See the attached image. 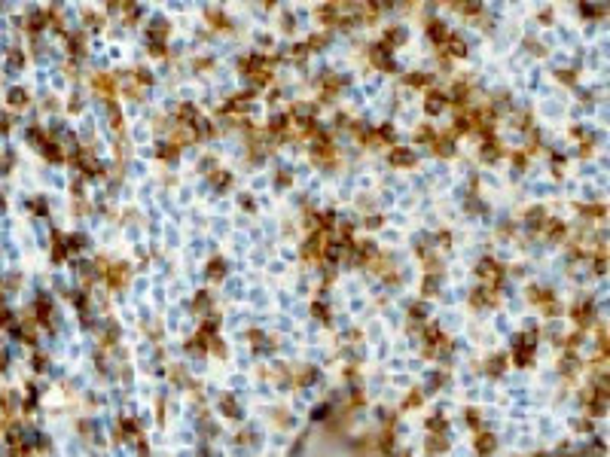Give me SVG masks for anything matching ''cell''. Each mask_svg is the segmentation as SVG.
I'll list each match as a JSON object with an SVG mask.
<instances>
[{
	"label": "cell",
	"instance_id": "6da1fadb",
	"mask_svg": "<svg viewBox=\"0 0 610 457\" xmlns=\"http://www.w3.org/2000/svg\"><path fill=\"white\" fill-rule=\"evenodd\" d=\"M241 70L254 82H268V76H272V61L265 55H250V58H241Z\"/></svg>",
	"mask_w": 610,
	"mask_h": 457
},
{
	"label": "cell",
	"instance_id": "7a4b0ae2",
	"mask_svg": "<svg viewBox=\"0 0 610 457\" xmlns=\"http://www.w3.org/2000/svg\"><path fill=\"white\" fill-rule=\"evenodd\" d=\"M479 277L485 280L491 290H497V284L504 280V268H500L494 259H482V262H479Z\"/></svg>",
	"mask_w": 610,
	"mask_h": 457
},
{
	"label": "cell",
	"instance_id": "3957f363",
	"mask_svg": "<svg viewBox=\"0 0 610 457\" xmlns=\"http://www.w3.org/2000/svg\"><path fill=\"white\" fill-rule=\"evenodd\" d=\"M534 342H537V332H522V336L516 339V344H513V347H516V363L525 366V363L531 360V347H534Z\"/></svg>",
	"mask_w": 610,
	"mask_h": 457
},
{
	"label": "cell",
	"instance_id": "277c9868",
	"mask_svg": "<svg viewBox=\"0 0 610 457\" xmlns=\"http://www.w3.org/2000/svg\"><path fill=\"white\" fill-rule=\"evenodd\" d=\"M369 61H372L375 67H382V70H393V58H391L388 46H382V43L369 49Z\"/></svg>",
	"mask_w": 610,
	"mask_h": 457
},
{
	"label": "cell",
	"instance_id": "5b68a950",
	"mask_svg": "<svg viewBox=\"0 0 610 457\" xmlns=\"http://www.w3.org/2000/svg\"><path fill=\"white\" fill-rule=\"evenodd\" d=\"M165 34H168V28H165V22H156L150 31H147V40L153 43V49H156V55H162V40H165Z\"/></svg>",
	"mask_w": 610,
	"mask_h": 457
},
{
	"label": "cell",
	"instance_id": "8992f818",
	"mask_svg": "<svg viewBox=\"0 0 610 457\" xmlns=\"http://www.w3.org/2000/svg\"><path fill=\"white\" fill-rule=\"evenodd\" d=\"M104 277L110 280V287H125V280H129V266H110V271H104Z\"/></svg>",
	"mask_w": 610,
	"mask_h": 457
},
{
	"label": "cell",
	"instance_id": "52a82bcc",
	"mask_svg": "<svg viewBox=\"0 0 610 457\" xmlns=\"http://www.w3.org/2000/svg\"><path fill=\"white\" fill-rule=\"evenodd\" d=\"M412 162H415V152H412V150H406V147H393V150H391V165L406 168V165H412Z\"/></svg>",
	"mask_w": 610,
	"mask_h": 457
},
{
	"label": "cell",
	"instance_id": "ba28073f",
	"mask_svg": "<svg viewBox=\"0 0 610 457\" xmlns=\"http://www.w3.org/2000/svg\"><path fill=\"white\" fill-rule=\"evenodd\" d=\"M427 34H430V40H434V43H439V46H445V40L452 37V31H448V25H442V22H430V25H427Z\"/></svg>",
	"mask_w": 610,
	"mask_h": 457
},
{
	"label": "cell",
	"instance_id": "9c48e42d",
	"mask_svg": "<svg viewBox=\"0 0 610 457\" xmlns=\"http://www.w3.org/2000/svg\"><path fill=\"white\" fill-rule=\"evenodd\" d=\"M95 92H101L104 98H113V92H116V79L113 76H107V74H101V76H95Z\"/></svg>",
	"mask_w": 610,
	"mask_h": 457
},
{
	"label": "cell",
	"instance_id": "30bf717a",
	"mask_svg": "<svg viewBox=\"0 0 610 457\" xmlns=\"http://www.w3.org/2000/svg\"><path fill=\"white\" fill-rule=\"evenodd\" d=\"M442 107H445V95H442V92H427L424 110H427V113H439Z\"/></svg>",
	"mask_w": 610,
	"mask_h": 457
},
{
	"label": "cell",
	"instance_id": "8fae6325",
	"mask_svg": "<svg viewBox=\"0 0 610 457\" xmlns=\"http://www.w3.org/2000/svg\"><path fill=\"white\" fill-rule=\"evenodd\" d=\"M445 49L452 52V55H464V52H467V43H464V40L458 37V34H452V37L445 40Z\"/></svg>",
	"mask_w": 610,
	"mask_h": 457
},
{
	"label": "cell",
	"instance_id": "7c38bea8",
	"mask_svg": "<svg viewBox=\"0 0 610 457\" xmlns=\"http://www.w3.org/2000/svg\"><path fill=\"white\" fill-rule=\"evenodd\" d=\"M339 85H342V79L333 76V74H327V76H324V98H333Z\"/></svg>",
	"mask_w": 610,
	"mask_h": 457
},
{
	"label": "cell",
	"instance_id": "4fadbf2b",
	"mask_svg": "<svg viewBox=\"0 0 610 457\" xmlns=\"http://www.w3.org/2000/svg\"><path fill=\"white\" fill-rule=\"evenodd\" d=\"M573 317H577L580 323H589V317H592V302H580L577 308H573Z\"/></svg>",
	"mask_w": 610,
	"mask_h": 457
},
{
	"label": "cell",
	"instance_id": "5bb4252c",
	"mask_svg": "<svg viewBox=\"0 0 610 457\" xmlns=\"http://www.w3.org/2000/svg\"><path fill=\"white\" fill-rule=\"evenodd\" d=\"M452 98H455L458 104H467V98H470V85H467V82H458L455 92H452Z\"/></svg>",
	"mask_w": 610,
	"mask_h": 457
},
{
	"label": "cell",
	"instance_id": "9a60e30c",
	"mask_svg": "<svg viewBox=\"0 0 610 457\" xmlns=\"http://www.w3.org/2000/svg\"><path fill=\"white\" fill-rule=\"evenodd\" d=\"M9 104H12V107H25V104H28V92L25 89H12L9 92Z\"/></svg>",
	"mask_w": 610,
	"mask_h": 457
},
{
	"label": "cell",
	"instance_id": "2e32d148",
	"mask_svg": "<svg viewBox=\"0 0 610 457\" xmlns=\"http://www.w3.org/2000/svg\"><path fill=\"white\" fill-rule=\"evenodd\" d=\"M497 150H500V147L494 144V140H485V147H482V159H488V162H494L497 155H500Z\"/></svg>",
	"mask_w": 610,
	"mask_h": 457
},
{
	"label": "cell",
	"instance_id": "e0dca14e",
	"mask_svg": "<svg viewBox=\"0 0 610 457\" xmlns=\"http://www.w3.org/2000/svg\"><path fill=\"white\" fill-rule=\"evenodd\" d=\"M208 274H211L214 280H217V277H223V274H226V262H223V259H214L211 266H208Z\"/></svg>",
	"mask_w": 610,
	"mask_h": 457
},
{
	"label": "cell",
	"instance_id": "ac0fdd59",
	"mask_svg": "<svg viewBox=\"0 0 610 457\" xmlns=\"http://www.w3.org/2000/svg\"><path fill=\"white\" fill-rule=\"evenodd\" d=\"M546 226V232H549V238H562L565 235V226H559V220H549V223H543Z\"/></svg>",
	"mask_w": 610,
	"mask_h": 457
},
{
	"label": "cell",
	"instance_id": "d6986e66",
	"mask_svg": "<svg viewBox=\"0 0 610 457\" xmlns=\"http://www.w3.org/2000/svg\"><path fill=\"white\" fill-rule=\"evenodd\" d=\"M491 448H494V439H491V436H482V439H479V454H491Z\"/></svg>",
	"mask_w": 610,
	"mask_h": 457
},
{
	"label": "cell",
	"instance_id": "ffe728a7",
	"mask_svg": "<svg viewBox=\"0 0 610 457\" xmlns=\"http://www.w3.org/2000/svg\"><path fill=\"white\" fill-rule=\"evenodd\" d=\"M406 82H409V85H427L430 79H427V74H409Z\"/></svg>",
	"mask_w": 610,
	"mask_h": 457
},
{
	"label": "cell",
	"instance_id": "44dd1931",
	"mask_svg": "<svg viewBox=\"0 0 610 457\" xmlns=\"http://www.w3.org/2000/svg\"><path fill=\"white\" fill-rule=\"evenodd\" d=\"M208 305H211V296H208V293H199V299L192 302V308H199V311H205Z\"/></svg>",
	"mask_w": 610,
	"mask_h": 457
},
{
	"label": "cell",
	"instance_id": "7402d4cb",
	"mask_svg": "<svg viewBox=\"0 0 610 457\" xmlns=\"http://www.w3.org/2000/svg\"><path fill=\"white\" fill-rule=\"evenodd\" d=\"M214 183H217L220 189H226V186H229L232 180H229V174H226V171H217V177H214Z\"/></svg>",
	"mask_w": 610,
	"mask_h": 457
},
{
	"label": "cell",
	"instance_id": "603a6c76",
	"mask_svg": "<svg viewBox=\"0 0 610 457\" xmlns=\"http://www.w3.org/2000/svg\"><path fill=\"white\" fill-rule=\"evenodd\" d=\"M403 40H406L403 31H388V43H403Z\"/></svg>",
	"mask_w": 610,
	"mask_h": 457
},
{
	"label": "cell",
	"instance_id": "cb8c5ba5",
	"mask_svg": "<svg viewBox=\"0 0 610 457\" xmlns=\"http://www.w3.org/2000/svg\"><path fill=\"white\" fill-rule=\"evenodd\" d=\"M434 290H436V274H430V277L424 280V296H430Z\"/></svg>",
	"mask_w": 610,
	"mask_h": 457
},
{
	"label": "cell",
	"instance_id": "d4e9b609",
	"mask_svg": "<svg viewBox=\"0 0 610 457\" xmlns=\"http://www.w3.org/2000/svg\"><path fill=\"white\" fill-rule=\"evenodd\" d=\"M55 259H64V238L55 235Z\"/></svg>",
	"mask_w": 610,
	"mask_h": 457
},
{
	"label": "cell",
	"instance_id": "484cf974",
	"mask_svg": "<svg viewBox=\"0 0 610 457\" xmlns=\"http://www.w3.org/2000/svg\"><path fill=\"white\" fill-rule=\"evenodd\" d=\"M415 137H418V140H430V137H434V131H430V128H427V125H424V128H421V131H418V134H415Z\"/></svg>",
	"mask_w": 610,
	"mask_h": 457
},
{
	"label": "cell",
	"instance_id": "4316f807",
	"mask_svg": "<svg viewBox=\"0 0 610 457\" xmlns=\"http://www.w3.org/2000/svg\"><path fill=\"white\" fill-rule=\"evenodd\" d=\"M19 64H22V55H19V52H12V55H9V67H19Z\"/></svg>",
	"mask_w": 610,
	"mask_h": 457
},
{
	"label": "cell",
	"instance_id": "83f0119b",
	"mask_svg": "<svg viewBox=\"0 0 610 457\" xmlns=\"http://www.w3.org/2000/svg\"><path fill=\"white\" fill-rule=\"evenodd\" d=\"M6 122H9L6 116H0V131H6V128H9V125H6Z\"/></svg>",
	"mask_w": 610,
	"mask_h": 457
},
{
	"label": "cell",
	"instance_id": "f1b7e54d",
	"mask_svg": "<svg viewBox=\"0 0 610 457\" xmlns=\"http://www.w3.org/2000/svg\"><path fill=\"white\" fill-rule=\"evenodd\" d=\"M6 323V308H0V326Z\"/></svg>",
	"mask_w": 610,
	"mask_h": 457
}]
</instances>
